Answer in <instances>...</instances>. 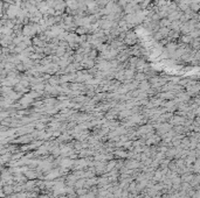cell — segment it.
Wrapping results in <instances>:
<instances>
[{
	"label": "cell",
	"instance_id": "obj_6",
	"mask_svg": "<svg viewBox=\"0 0 200 198\" xmlns=\"http://www.w3.org/2000/svg\"><path fill=\"white\" fill-rule=\"evenodd\" d=\"M115 155L121 157V158H124V157H128V153L126 151H123V150H116L115 151Z\"/></svg>",
	"mask_w": 200,
	"mask_h": 198
},
{
	"label": "cell",
	"instance_id": "obj_8",
	"mask_svg": "<svg viewBox=\"0 0 200 198\" xmlns=\"http://www.w3.org/2000/svg\"><path fill=\"white\" fill-rule=\"evenodd\" d=\"M60 198H69V197H68V196H61Z\"/></svg>",
	"mask_w": 200,
	"mask_h": 198
},
{
	"label": "cell",
	"instance_id": "obj_1",
	"mask_svg": "<svg viewBox=\"0 0 200 198\" xmlns=\"http://www.w3.org/2000/svg\"><path fill=\"white\" fill-rule=\"evenodd\" d=\"M156 128H157V132H158L159 135H164L165 133H167L169 131H171L172 125H171V124H158Z\"/></svg>",
	"mask_w": 200,
	"mask_h": 198
},
{
	"label": "cell",
	"instance_id": "obj_2",
	"mask_svg": "<svg viewBox=\"0 0 200 198\" xmlns=\"http://www.w3.org/2000/svg\"><path fill=\"white\" fill-rule=\"evenodd\" d=\"M73 164H74V160H71V158H63V160H60V165H61L63 169L73 168Z\"/></svg>",
	"mask_w": 200,
	"mask_h": 198
},
{
	"label": "cell",
	"instance_id": "obj_3",
	"mask_svg": "<svg viewBox=\"0 0 200 198\" xmlns=\"http://www.w3.org/2000/svg\"><path fill=\"white\" fill-rule=\"evenodd\" d=\"M61 175V170L60 169H50V171L48 173V175L46 176L47 180H54L56 177H59Z\"/></svg>",
	"mask_w": 200,
	"mask_h": 198
},
{
	"label": "cell",
	"instance_id": "obj_5",
	"mask_svg": "<svg viewBox=\"0 0 200 198\" xmlns=\"http://www.w3.org/2000/svg\"><path fill=\"white\" fill-rule=\"evenodd\" d=\"M184 122H185V119L184 118H180V117H174V118H172L171 119V124L172 125H184Z\"/></svg>",
	"mask_w": 200,
	"mask_h": 198
},
{
	"label": "cell",
	"instance_id": "obj_4",
	"mask_svg": "<svg viewBox=\"0 0 200 198\" xmlns=\"http://www.w3.org/2000/svg\"><path fill=\"white\" fill-rule=\"evenodd\" d=\"M149 133H152V126L150 125H146V126H142L139 129H138V132H137V134L138 135H145V134H149Z\"/></svg>",
	"mask_w": 200,
	"mask_h": 198
},
{
	"label": "cell",
	"instance_id": "obj_7",
	"mask_svg": "<svg viewBox=\"0 0 200 198\" xmlns=\"http://www.w3.org/2000/svg\"><path fill=\"white\" fill-rule=\"evenodd\" d=\"M159 140H160V138L158 136V135H156L154 138H151V139H149L148 141H146V145H151V144H158L159 142Z\"/></svg>",
	"mask_w": 200,
	"mask_h": 198
}]
</instances>
